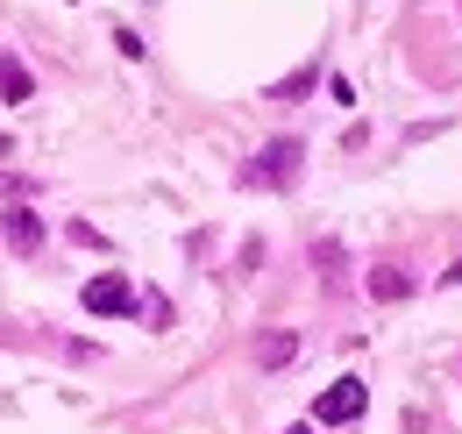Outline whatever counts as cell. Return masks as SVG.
<instances>
[{
  "label": "cell",
  "instance_id": "6da1fadb",
  "mask_svg": "<svg viewBox=\"0 0 462 434\" xmlns=\"http://www.w3.org/2000/svg\"><path fill=\"white\" fill-rule=\"evenodd\" d=\"M299 164H306V143H299V136H278V143L256 150V164H242V185H271V193H278V185L299 178Z\"/></svg>",
  "mask_w": 462,
  "mask_h": 434
},
{
  "label": "cell",
  "instance_id": "7a4b0ae2",
  "mask_svg": "<svg viewBox=\"0 0 462 434\" xmlns=\"http://www.w3.org/2000/svg\"><path fill=\"white\" fill-rule=\"evenodd\" d=\"M363 406H370V384L363 378H342L320 392V406H313V420L320 428H348V420H363Z\"/></svg>",
  "mask_w": 462,
  "mask_h": 434
},
{
  "label": "cell",
  "instance_id": "3957f363",
  "mask_svg": "<svg viewBox=\"0 0 462 434\" xmlns=\"http://www.w3.org/2000/svg\"><path fill=\"white\" fill-rule=\"evenodd\" d=\"M0 235H7V250H14V257H36V250H43V214H36L29 200H7Z\"/></svg>",
  "mask_w": 462,
  "mask_h": 434
},
{
  "label": "cell",
  "instance_id": "277c9868",
  "mask_svg": "<svg viewBox=\"0 0 462 434\" xmlns=\"http://www.w3.org/2000/svg\"><path fill=\"white\" fill-rule=\"evenodd\" d=\"M86 307L115 321V314H135V292H128V285H121L115 271H100V278H93V285H86Z\"/></svg>",
  "mask_w": 462,
  "mask_h": 434
},
{
  "label": "cell",
  "instance_id": "5b68a950",
  "mask_svg": "<svg viewBox=\"0 0 462 434\" xmlns=\"http://www.w3.org/2000/svg\"><path fill=\"white\" fill-rule=\"evenodd\" d=\"M0 100H7V108H29V100H36V86H29V64H22L14 51H0Z\"/></svg>",
  "mask_w": 462,
  "mask_h": 434
},
{
  "label": "cell",
  "instance_id": "8992f818",
  "mask_svg": "<svg viewBox=\"0 0 462 434\" xmlns=\"http://www.w3.org/2000/svg\"><path fill=\"white\" fill-rule=\"evenodd\" d=\"M363 292H370V299H405V292H412V271H399V264H377V271L363 278Z\"/></svg>",
  "mask_w": 462,
  "mask_h": 434
},
{
  "label": "cell",
  "instance_id": "52a82bcc",
  "mask_svg": "<svg viewBox=\"0 0 462 434\" xmlns=\"http://www.w3.org/2000/svg\"><path fill=\"white\" fill-rule=\"evenodd\" d=\"M291 356H299V335H291V327H278V335L256 342V363H263V371H285Z\"/></svg>",
  "mask_w": 462,
  "mask_h": 434
},
{
  "label": "cell",
  "instance_id": "ba28073f",
  "mask_svg": "<svg viewBox=\"0 0 462 434\" xmlns=\"http://www.w3.org/2000/svg\"><path fill=\"white\" fill-rule=\"evenodd\" d=\"M313 86H320V57H313V64H306V71H291L285 86H271V93H263V100H285V108H291V100H306V93H313Z\"/></svg>",
  "mask_w": 462,
  "mask_h": 434
},
{
  "label": "cell",
  "instance_id": "9c48e42d",
  "mask_svg": "<svg viewBox=\"0 0 462 434\" xmlns=\"http://www.w3.org/2000/svg\"><path fill=\"white\" fill-rule=\"evenodd\" d=\"M313 271L328 278V285L342 278V242H335V235H328V242H313Z\"/></svg>",
  "mask_w": 462,
  "mask_h": 434
},
{
  "label": "cell",
  "instance_id": "30bf717a",
  "mask_svg": "<svg viewBox=\"0 0 462 434\" xmlns=\"http://www.w3.org/2000/svg\"><path fill=\"white\" fill-rule=\"evenodd\" d=\"M135 314H143L150 327H171V299H164V292H143V299H135Z\"/></svg>",
  "mask_w": 462,
  "mask_h": 434
},
{
  "label": "cell",
  "instance_id": "8fae6325",
  "mask_svg": "<svg viewBox=\"0 0 462 434\" xmlns=\"http://www.w3.org/2000/svg\"><path fill=\"white\" fill-rule=\"evenodd\" d=\"M29 193H36L29 178H14V171H0V200H29Z\"/></svg>",
  "mask_w": 462,
  "mask_h": 434
},
{
  "label": "cell",
  "instance_id": "7c38bea8",
  "mask_svg": "<svg viewBox=\"0 0 462 434\" xmlns=\"http://www.w3.org/2000/svg\"><path fill=\"white\" fill-rule=\"evenodd\" d=\"M0 157H14V136H0Z\"/></svg>",
  "mask_w": 462,
  "mask_h": 434
},
{
  "label": "cell",
  "instance_id": "4fadbf2b",
  "mask_svg": "<svg viewBox=\"0 0 462 434\" xmlns=\"http://www.w3.org/2000/svg\"><path fill=\"white\" fill-rule=\"evenodd\" d=\"M285 434H313V420H299V428H285Z\"/></svg>",
  "mask_w": 462,
  "mask_h": 434
}]
</instances>
